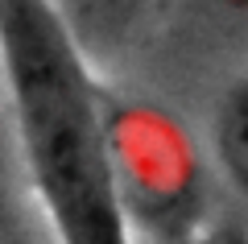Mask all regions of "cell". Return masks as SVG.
Instances as JSON below:
<instances>
[{
    "instance_id": "2",
    "label": "cell",
    "mask_w": 248,
    "mask_h": 244,
    "mask_svg": "<svg viewBox=\"0 0 248 244\" xmlns=\"http://www.w3.org/2000/svg\"><path fill=\"white\" fill-rule=\"evenodd\" d=\"M108 153L128 228L186 236L203 211V166L190 132L153 104L104 99Z\"/></svg>"
},
{
    "instance_id": "5",
    "label": "cell",
    "mask_w": 248,
    "mask_h": 244,
    "mask_svg": "<svg viewBox=\"0 0 248 244\" xmlns=\"http://www.w3.org/2000/svg\"><path fill=\"white\" fill-rule=\"evenodd\" d=\"M190 9L219 37H248V0H190Z\"/></svg>"
},
{
    "instance_id": "4",
    "label": "cell",
    "mask_w": 248,
    "mask_h": 244,
    "mask_svg": "<svg viewBox=\"0 0 248 244\" xmlns=\"http://www.w3.org/2000/svg\"><path fill=\"white\" fill-rule=\"evenodd\" d=\"M211 157L219 174L248 195V70L236 75L211 112Z\"/></svg>"
},
{
    "instance_id": "6",
    "label": "cell",
    "mask_w": 248,
    "mask_h": 244,
    "mask_svg": "<svg viewBox=\"0 0 248 244\" xmlns=\"http://www.w3.org/2000/svg\"><path fill=\"white\" fill-rule=\"evenodd\" d=\"M9 91H4V62H0V170H4V153H9Z\"/></svg>"
},
{
    "instance_id": "3",
    "label": "cell",
    "mask_w": 248,
    "mask_h": 244,
    "mask_svg": "<svg viewBox=\"0 0 248 244\" xmlns=\"http://www.w3.org/2000/svg\"><path fill=\"white\" fill-rule=\"evenodd\" d=\"M91 66L116 62L137 42L153 0H50Z\"/></svg>"
},
{
    "instance_id": "1",
    "label": "cell",
    "mask_w": 248,
    "mask_h": 244,
    "mask_svg": "<svg viewBox=\"0 0 248 244\" xmlns=\"http://www.w3.org/2000/svg\"><path fill=\"white\" fill-rule=\"evenodd\" d=\"M9 137L54 244H137L116 195L104 91L50 0H0Z\"/></svg>"
}]
</instances>
